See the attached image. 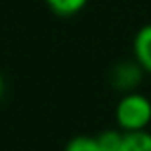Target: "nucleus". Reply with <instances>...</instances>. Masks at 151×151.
Masks as SVG:
<instances>
[{
    "mask_svg": "<svg viewBox=\"0 0 151 151\" xmlns=\"http://www.w3.org/2000/svg\"><path fill=\"white\" fill-rule=\"evenodd\" d=\"M115 121L122 132L147 130L151 122V100L138 90L122 94L115 107Z\"/></svg>",
    "mask_w": 151,
    "mask_h": 151,
    "instance_id": "1",
    "label": "nucleus"
},
{
    "mask_svg": "<svg viewBox=\"0 0 151 151\" xmlns=\"http://www.w3.org/2000/svg\"><path fill=\"white\" fill-rule=\"evenodd\" d=\"M145 71L142 69V65L136 59H124L113 65L109 73V82L117 92L121 94H128V92H136L140 88L142 81H144Z\"/></svg>",
    "mask_w": 151,
    "mask_h": 151,
    "instance_id": "2",
    "label": "nucleus"
},
{
    "mask_svg": "<svg viewBox=\"0 0 151 151\" xmlns=\"http://www.w3.org/2000/svg\"><path fill=\"white\" fill-rule=\"evenodd\" d=\"M132 52L134 59L142 65L145 75H151V23L140 27L138 33L134 35Z\"/></svg>",
    "mask_w": 151,
    "mask_h": 151,
    "instance_id": "3",
    "label": "nucleus"
},
{
    "mask_svg": "<svg viewBox=\"0 0 151 151\" xmlns=\"http://www.w3.org/2000/svg\"><path fill=\"white\" fill-rule=\"evenodd\" d=\"M44 4L58 17H73L84 10L88 0H44Z\"/></svg>",
    "mask_w": 151,
    "mask_h": 151,
    "instance_id": "4",
    "label": "nucleus"
},
{
    "mask_svg": "<svg viewBox=\"0 0 151 151\" xmlns=\"http://www.w3.org/2000/svg\"><path fill=\"white\" fill-rule=\"evenodd\" d=\"M121 151H151V132L147 130L124 132Z\"/></svg>",
    "mask_w": 151,
    "mask_h": 151,
    "instance_id": "5",
    "label": "nucleus"
},
{
    "mask_svg": "<svg viewBox=\"0 0 151 151\" xmlns=\"http://www.w3.org/2000/svg\"><path fill=\"white\" fill-rule=\"evenodd\" d=\"M122 138H124V132L119 128H107V130H101L100 134H96V142L100 151H121Z\"/></svg>",
    "mask_w": 151,
    "mask_h": 151,
    "instance_id": "6",
    "label": "nucleus"
},
{
    "mask_svg": "<svg viewBox=\"0 0 151 151\" xmlns=\"http://www.w3.org/2000/svg\"><path fill=\"white\" fill-rule=\"evenodd\" d=\"M65 151H100L96 136H75L67 142Z\"/></svg>",
    "mask_w": 151,
    "mask_h": 151,
    "instance_id": "7",
    "label": "nucleus"
},
{
    "mask_svg": "<svg viewBox=\"0 0 151 151\" xmlns=\"http://www.w3.org/2000/svg\"><path fill=\"white\" fill-rule=\"evenodd\" d=\"M4 90H6V82H4V77L0 75V100H2V96H4Z\"/></svg>",
    "mask_w": 151,
    "mask_h": 151,
    "instance_id": "8",
    "label": "nucleus"
}]
</instances>
